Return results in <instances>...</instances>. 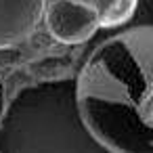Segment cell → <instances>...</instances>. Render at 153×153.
<instances>
[{"instance_id": "4", "label": "cell", "mask_w": 153, "mask_h": 153, "mask_svg": "<svg viewBox=\"0 0 153 153\" xmlns=\"http://www.w3.org/2000/svg\"><path fill=\"white\" fill-rule=\"evenodd\" d=\"M46 0H0V51L27 40L42 21Z\"/></svg>"}, {"instance_id": "3", "label": "cell", "mask_w": 153, "mask_h": 153, "mask_svg": "<svg viewBox=\"0 0 153 153\" xmlns=\"http://www.w3.org/2000/svg\"><path fill=\"white\" fill-rule=\"evenodd\" d=\"M42 21L61 44L88 42L99 30V15L86 0H51L44 4Z\"/></svg>"}, {"instance_id": "6", "label": "cell", "mask_w": 153, "mask_h": 153, "mask_svg": "<svg viewBox=\"0 0 153 153\" xmlns=\"http://www.w3.org/2000/svg\"><path fill=\"white\" fill-rule=\"evenodd\" d=\"M2 109H4V92H2V84H0V115H2Z\"/></svg>"}, {"instance_id": "2", "label": "cell", "mask_w": 153, "mask_h": 153, "mask_svg": "<svg viewBox=\"0 0 153 153\" xmlns=\"http://www.w3.org/2000/svg\"><path fill=\"white\" fill-rule=\"evenodd\" d=\"M0 153H109L84 124L76 78L23 86L0 115Z\"/></svg>"}, {"instance_id": "5", "label": "cell", "mask_w": 153, "mask_h": 153, "mask_svg": "<svg viewBox=\"0 0 153 153\" xmlns=\"http://www.w3.org/2000/svg\"><path fill=\"white\" fill-rule=\"evenodd\" d=\"M86 2L97 11L101 27H120L128 23L138 7V0H86Z\"/></svg>"}, {"instance_id": "1", "label": "cell", "mask_w": 153, "mask_h": 153, "mask_svg": "<svg viewBox=\"0 0 153 153\" xmlns=\"http://www.w3.org/2000/svg\"><path fill=\"white\" fill-rule=\"evenodd\" d=\"M76 99L109 153H153V25L103 40L76 78Z\"/></svg>"}]
</instances>
